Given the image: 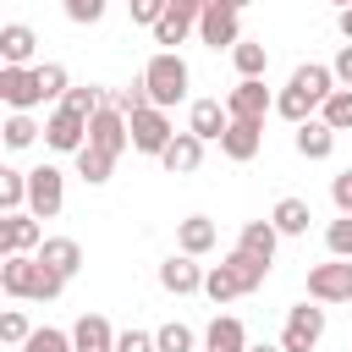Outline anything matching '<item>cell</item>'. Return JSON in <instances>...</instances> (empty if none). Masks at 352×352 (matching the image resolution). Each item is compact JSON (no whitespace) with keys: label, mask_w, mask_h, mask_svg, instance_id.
Returning a JSON list of instances; mask_svg holds the SVG:
<instances>
[{"label":"cell","mask_w":352,"mask_h":352,"mask_svg":"<svg viewBox=\"0 0 352 352\" xmlns=\"http://www.w3.org/2000/svg\"><path fill=\"white\" fill-rule=\"evenodd\" d=\"M0 286H6V297L50 302V297H60L66 275H55L50 264H38V253H11V258H0Z\"/></svg>","instance_id":"6da1fadb"},{"label":"cell","mask_w":352,"mask_h":352,"mask_svg":"<svg viewBox=\"0 0 352 352\" xmlns=\"http://www.w3.org/2000/svg\"><path fill=\"white\" fill-rule=\"evenodd\" d=\"M264 275H270V264L264 258H253V253H226L209 275H204V292L214 297V302H231V297H248V292H258L264 286Z\"/></svg>","instance_id":"7a4b0ae2"},{"label":"cell","mask_w":352,"mask_h":352,"mask_svg":"<svg viewBox=\"0 0 352 352\" xmlns=\"http://www.w3.org/2000/svg\"><path fill=\"white\" fill-rule=\"evenodd\" d=\"M143 88H148V104H154V110L187 99V60H182L176 50L148 55V66H143Z\"/></svg>","instance_id":"3957f363"},{"label":"cell","mask_w":352,"mask_h":352,"mask_svg":"<svg viewBox=\"0 0 352 352\" xmlns=\"http://www.w3.org/2000/svg\"><path fill=\"white\" fill-rule=\"evenodd\" d=\"M308 297L314 302H352V258H330L308 270Z\"/></svg>","instance_id":"277c9868"},{"label":"cell","mask_w":352,"mask_h":352,"mask_svg":"<svg viewBox=\"0 0 352 352\" xmlns=\"http://www.w3.org/2000/svg\"><path fill=\"white\" fill-rule=\"evenodd\" d=\"M60 204H66L60 170H55V165H38V170H28V214H38V220H55V214H60Z\"/></svg>","instance_id":"5b68a950"},{"label":"cell","mask_w":352,"mask_h":352,"mask_svg":"<svg viewBox=\"0 0 352 352\" xmlns=\"http://www.w3.org/2000/svg\"><path fill=\"white\" fill-rule=\"evenodd\" d=\"M319 336H324V308H308V302H297V308L286 314L280 352H314V346H319Z\"/></svg>","instance_id":"8992f818"},{"label":"cell","mask_w":352,"mask_h":352,"mask_svg":"<svg viewBox=\"0 0 352 352\" xmlns=\"http://www.w3.org/2000/svg\"><path fill=\"white\" fill-rule=\"evenodd\" d=\"M198 33H204V44H209V50H226V44L236 50V44H242V11H236V6H226V0H214V6L198 16Z\"/></svg>","instance_id":"52a82bcc"},{"label":"cell","mask_w":352,"mask_h":352,"mask_svg":"<svg viewBox=\"0 0 352 352\" xmlns=\"http://www.w3.org/2000/svg\"><path fill=\"white\" fill-rule=\"evenodd\" d=\"M226 110H231V121H264V116L275 110V99H270V88H264V77H242V82L226 94Z\"/></svg>","instance_id":"ba28073f"},{"label":"cell","mask_w":352,"mask_h":352,"mask_svg":"<svg viewBox=\"0 0 352 352\" xmlns=\"http://www.w3.org/2000/svg\"><path fill=\"white\" fill-rule=\"evenodd\" d=\"M170 138H176V132H170V116H165V110L148 104V110L132 116V148H138V154H165Z\"/></svg>","instance_id":"9c48e42d"},{"label":"cell","mask_w":352,"mask_h":352,"mask_svg":"<svg viewBox=\"0 0 352 352\" xmlns=\"http://www.w3.org/2000/svg\"><path fill=\"white\" fill-rule=\"evenodd\" d=\"M44 248V231H38V214H6L0 220V258H11V253H38Z\"/></svg>","instance_id":"30bf717a"},{"label":"cell","mask_w":352,"mask_h":352,"mask_svg":"<svg viewBox=\"0 0 352 352\" xmlns=\"http://www.w3.org/2000/svg\"><path fill=\"white\" fill-rule=\"evenodd\" d=\"M0 99H6L11 110H33V104H44V94H38V72H33V66H0Z\"/></svg>","instance_id":"8fae6325"},{"label":"cell","mask_w":352,"mask_h":352,"mask_svg":"<svg viewBox=\"0 0 352 352\" xmlns=\"http://www.w3.org/2000/svg\"><path fill=\"white\" fill-rule=\"evenodd\" d=\"M88 143H94V148H104V154H121V148L132 143V121H126L116 104H104V110L88 121Z\"/></svg>","instance_id":"7c38bea8"},{"label":"cell","mask_w":352,"mask_h":352,"mask_svg":"<svg viewBox=\"0 0 352 352\" xmlns=\"http://www.w3.org/2000/svg\"><path fill=\"white\" fill-rule=\"evenodd\" d=\"M44 143H50V148H60V154H77V148L88 143V121H82V116H72V110L60 104V110L44 121Z\"/></svg>","instance_id":"4fadbf2b"},{"label":"cell","mask_w":352,"mask_h":352,"mask_svg":"<svg viewBox=\"0 0 352 352\" xmlns=\"http://www.w3.org/2000/svg\"><path fill=\"white\" fill-rule=\"evenodd\" d=\"M72 352H116V330L104 314H82L72 324Z\"/></svg>","instance_id":"5bb4252c"},{"label":"cell","mask_w":352,"mask_h":352,"mask_svg":"<svg viewBox=\"0 0 352 352\" xmlns=\"http://www.w3.org/2000/svg\"><path fill=\"white\" fill-rule=\"evenodd\" d=\"M160 165H165L170 176H192V170L204 165V138H192V132H176V138H170V148L160 154Z\"/></svg>","instance_id":"9a60e30c"},{"label":"cell","mask_w":352,"mask_h":352,"mask_svg":"<svg viewBox=\"0 0 352 352\" xmlns=\"http://www.w3.org/2000/svg\"><path fill=\"white\" fill-rule=\"evenodd\" d=\"M160 286H165V292H176V297L204 292V270L192 264V253H176V258H165V264H160Z\"/></svg>","instance_id":"2e32d148"},{"label":"cell","mask_w":352,"mask_h":352,"mask_svg":"<svg viewBox=\"0 0 352 352\" xmlns=\"http://www.w3.org/2000/svg\"><path fill=\"white\" fill-rule=\"evenodd\" d=\"M226 126H231V110L220 104V99H198L192 104V138H204V143H214V138H226Z\"/></svg>","instance_id":"e0dca14e"},{"label":"cell","mask_w":352,"mask_h":352,"mask_svg":"<svg viewBox=\"0 0 352 352\" xmlns=\"http://www.w3.org/2000/svg\"><path fill=\"white\" fill-rule=\"evenodd\" d=\"M258 143H264V121H231V126H226V138H220L226 160H253V154H258Z\"/></svg>","instance_id":"ac0fdd59"},{"label":"cell","mask_w":352,"mask_h":352,"mask_svg":"<svg viewBox=\"0 0 352 352\" xmlns=\"http://www.w3.org/2000/svg\"><path fill=\"white\" fill-rule=\"evenodd\" d=\"M204 346H209V352H248V330H242V319L214 314L209 330H204Z\"/></svg>","instance_id":"d6986e66"},{"label":"cell","mask_w":352,"mask_h":352,"mask_svg":"<svg viewBox=\"0 0 352 352\" xmlns=\"http://www.w3.org/2000/svg\"><path fill=\"white\" fill-rule=\"evenodd\" d=\"M38 264H50L55 275H77V264H82V248L72 242V236H44V248H38Z\"/></svg>","instance_id":"ffe728a7"},{"label":"cell","mask_w":352,"mask_h":352,"mask_svg":"<svg viewBox=\"0 0 352 352\" xmlns=\"http://www.w3.org/2000/svg\"><path fill=\"white\" fill-rule=\"evenodd\" d=\"M33 44H38V38H33L28 22H6V28H0V55H6V66H28V60H33Z\"/></svg>","instance_id":"44dd1931"},{"label":"cell","mask_w":352,"mask_h":352,"mask_svg":"<svg viewBox=\"0 0 352 352\" xmlns=\"http://www.w3.org/2000/svg\"><path fill=\"white\" fill-rule=\"evenodd\" d=\"M330 148H336V126H324V121H302L297 126V154L302 160H330Z\"/></svg>","instance_id":"7402d4cb"},{"label":"cell","mask_w":352,"mask_h":352,"mask_svg":"<svg viewBox=\"0 0 352 352\" xmlns=\"http://www.w3.org/2000/svg\"><path fill=\"white\" fill-rule=\"evenodd\" d=\"M308 220H314L308 198H280V204H275V214H270V226H275L280 236H302V231H308Z\"/></svg>","instance_id":"603a6c76"},{"label":"cell","mask_w":352,"mask_h":352,"mask_svg":"<svg viewBox=\"0 0 352 352\" xmlns=\"http://www.w3.org/2000/svg\"><path fill=\"white\" fill-rule=\"evenodd\" d=\"M275 242H280V231H275L270 220H248V226H242V236H236V248H242V253H253V258H264V264L275 258Z\"/></svg>","instance_id":"cb8c5ba5"},{"label":"cell","mask_w":352,"mask_h":352,"mask_svg":"<svg viewBox=\"0 0 352 352\" xmlns=\"http://www.w3.org/2000/svg\"><path fill=\"white\" fill-rule=\"evenodd\" d=\"M330 82H336V72H330V66H314V60L292 72V88H302V94H308V99H319V104H324V99L336 94Z\"/></svg>","instance_id":"d4e9b609"},{"label":"cell","mask_w":352,"mask_h":352,"mask_svg":"<svg viewBox=\"0 0 352 352\" xmlns=\"http://www.w3.org/2000/svg\"><path fill=\"white\" fill-rule=\"evenodd\" d=\"M110 170H116V154H104V148H94V143H82V148H77V176H82L88 187L110 182Z\"/></svg>","instance_id":"484cf974"},{"label":"cell","mask_w":352,"mask_h":352,"mask_svg":"<svg viewBox=\"0 0 352 352\" xmlns=\"http://www.w3.org/2000/svg\"><path fill=\"white\" fill-rule=\"evenodd\" d=\"M314 110H319V99H308L302 88H280V99H275V116H286L292 126H302V121H314Z\"/></svg>","instance_id":"4316f807"},{"label":"cell","mask_w":352,"mask_h":352,"mask_svg":"<svg viewBox=\"0 0 352 352\" xmlns=\"http://www.w3.org/2000/svg\"><path fill=\"white\" fill-rule=\"evenodd\" d=\"M209 248H214V220H209V214H187V220H182V253L198 258V253H209Z\"/></svg>","instance_id":"83f0119b"},{"label":"cell","mask_w":352,"mask_h":352,"mask_svg":"<svg viewBox=\"0 0 352 352\" xmlns=\"http://www.w3.org/2000/svg\"><path fill=\"white\" fill-rule=\"evenodd\" d=\"M192 22H198V16H192V11H182V6L170 0V11L160 16V28H154V38H160V44H182V38L192 33Z\"/></svg>","instance_id":"f1b7e54d"},{"label":"cell","mask_w":352,"mask_h":352,"mask_svg":"<svg viewBox=\"0 0 352 352\" xmlns=\"http://www.w3.org/2000/svg\"><path fill=\"white\" fill-rule=\"evenodd\" d=\"M22 204H28V170H0V209L6 214H22Z\"/></svg>","instance_id":"f546056e"},{"label":"cell","mask_w":352,"mask_h":352,"mask_svg":"<svg viewBox=\"0 0 352 352\" xmlns=\"http://www.w3.org/2000/svg\"><path fill=\"white\" fill-rule=\"evenodd\" d=\"M319 121L336 126V132H352V88H336V94L319 104Z\"/></svg>","instance_id":"4dcf8cb0"},{"label":"cell","mask_w":352,"mask_h":352,"mask_svg":"<svg viewBox=\"0 0 352 352\" xmlns=\"http://www.w3.org/2000/svg\"><path fill=\"white\" fill-rule=\"evenodd\" d=\"M231 60H236V72H242V77H264L270 50H264V44H253V38H242V44L231 50Z\"/></svg>","instance_id":"1f68e13d"},{"label":"cell","mask_w":352,"mask_h":352,"mask_svg":"<svg viewBox=\"0 0 352 352\" xmlns=\"http://www.w3.org/2000/svg\"><path fill=\"white\" fill-rule=\"evenodd\" d=\"M0 132H6V148H28V143L38 138V121H33L28 110H16V116H11V121H6Z\"/></svg>","instance_id":"d6a6232c"},{"label":"cell","mask_w":352,"mask_h":352,"mask_svg":"<svg viewBox=\"0 0 352 352\" xmlns=\"http://www.w3.org/2000/svg\"><path fill=\"white\" fill-rule=\"evenodd\" d=\"M324 248H330L336 258H352V214H341V220L324 226Z\"/></svg>","instance_id":"836d02e7"},{"label":"cell","mask_w":352,"mask_h":352,"mask_svg":"<svg viewBox=\"0 0 352 352\" xmlns=\"http://www.w3.org/2000/svg\"><path fill=\"white\" fill-rule=\"evenodd\" d=\"M33 72H38V94H44V99H66V66L44 60V66H33Z\"/></svg>","instance_id":"e575fe53"},{"label":"cell","mask_w":352,"mask_h":352,"mask_svg":"<svg viewBox=\"0 0 352 352\" xmlns=\"http://www.w3.org/2000/svg\"><path fill=\"white\" fill-rule=\"evenodd\" d=\"M154 346L160 352H192V330L187 324H160L154 330Z\"/></svg>","instance_id":"d590c367"},{"label":"cell","mask_w":352,"mask_h":352,"mask_svg":"<svg viewBox=\"0 0 352 352\" xmlns=\"http://www.w3.org/2000/svg\"><path fill=\"white\" fill-rule=\"evenodd\" d=\"M22 352H72V336L44 324V330H33V336H28V346H22Z\"/></svg>","instance_id":"8d00e7d4"},{"label":"cell","mask_w":352,"mask_h":352,"mask_svg":"<svg viewBox=\"0 0 352 352\" xmlns=\"http://www.w3.org/2000/svg\"><path fill=\"white\" fill-rule=\"evenodd\" d=\"M28 336H33V330H28V319H22L16 308H11V314H0V341H11V346H28Z\"/></svg>","instance_id":"74e56055"},{"label":"cell","mask_w":352,"mask_h":352,"mask_svg":"<svg viewBox=\"0 0 352 352\" xmlns=\"http://www.w3.org/2000/svg\"><path fill=\"white\" fill-rule=\"evenodd\" d=\"M104 6H110V0H60V11H66L72 22H99Z\"/></svg>","instance_id":"f35d334b"},{"label":"cell","mask_w":352,"mask_h":352,"mask_svg":"<svg viewBox=\"0 0 352 352\" xmlns=\"http://www.w3.org/2000/svg\"><path fill=\"white\" fill-rule=\"evenodd\" d=\"M132 6V22H148V28H160V16L170 11V0H126Z\"/></svg>","instance_id":"ab89813d"},{"label":"cell","mask_w":352,"mask_h":352,"mask_svg":"<svg viewBox=\"0 0 352 352\" xmlns=\"http://www.w3.org/2000/svg\"><path fill=\"white\" fill-rule=\"evenodd\" d=\"M116 352H160V346H154L148 330H121V336H116Z\"/></svg>","instance_id":"60d3db41"},{"label":"cell","mask_w":352,"mask_h":352,"mask_svg":"<svg viewBox=\"0 0 352 352\" xmlns=\"http://www.w3.org/2000/svg\"><path fill=\"white\" fill-rule=\"evenodd\" d=\"M330 198H336V209H341V214H352V170H341V176L330 182Z\"/></svg>","instance_id":"b9f144b4"},{"label":"cell","mask_w":352,"mask_h":352,"mask_svg":"<svg viewBox=\"0 0 352 352\" xmlns=\"http://www.w3.org/2000/svg\"><path fill=\"white\" fill-rule=\"evenodd\" d=\"M330 72H336V82H346V88H352V44H341V55H336V66H330Z\"/></svg>","instance_id":"7bdbcfd3"},{"label":"cell","mask_w":352,"mask_h":352,"mask_svg":"<svg viewBox=\"0 0 352 352\" xmlns=\"http://www.w3.org/2000/svg\"><path fill=\"white\" fill-rule=\"evenodd\" d=\"M176 6H182V11H192V16H204V11L214 6V0H176Z\"/></svg>","instance_id":"ee69618b"},{"label":"cell","mask_w":352,"mask_h":352,"mask_svg":"<svg viewBox=\"0 0 352 352\" xmlns=\"http://www.w3.org/2000/svg\"><path fill=\"white\" fill-rule=\"evenodd\" d=\"M341 38H346V44H352V6H346V11H341Z\"/></svg>","instance_id":"f6af8a7d"},{"label":"cell","mask_w":352,"mask_h":352,"mask_svg":"<svg viewBox=\"0 0 352 352\" xmlns=\"http://www.w3.org/2000/svg\"><path fill=\"white\" fill-rule=\"evenodd\" d=\"M248 352H280V346H248Z\"/></svg>","instance_id":"bcb514c9"},{"label":"cell","mask_w":352,"mask_h":352,"mask_svg":"<svg viewBox=\"0 0 352 352\" xmlns=\"http://www.w3.org/2000/svg\"><path fill=\"white\" fill-rule=\"evenodd\" d=\"M226 6H236V11H242V6H248V0H226Z\"/></svg>","instance_id":"7dc6e473"},{"label":"cell","mask_w":352,"mask_h":352,"mask_svg":"<svg viewBox=\"0 0 352 352\" xmlns=\"http://www.w3.org/2000/svg\"><path fill=\"white\" fill-rule=\"evenodd\" d=\"M330 6H341V11H346V6H352V0H330Z\"/></svg>","instance_id":"c3c4849f"},{"label":"cell","mask_w":352,"mask_h":352,"mask_svg":"<svg viewBox=\"0 0 352 352\" xmlns=\"http://www.w3.org/2000/svg\"><path fill=\"white\" fill-rule=\"evenodd\" d=\"M346 352H352V346H346Z\"/></svg>","instance_id":"681fc988"},{"label":"cell","mask_w":352,"mask_h":352,"mask_svg":"<svg viewBox=\"0 0 352 352\" xmlns=\"http://www.w3.org/2000/svg\"><path fill=\"white\" fill-rule=\"evenodd\" d=\"M204 352H209V346H204Z\"/></svg>","instance_id":"f907efd6"}]
</instances>
